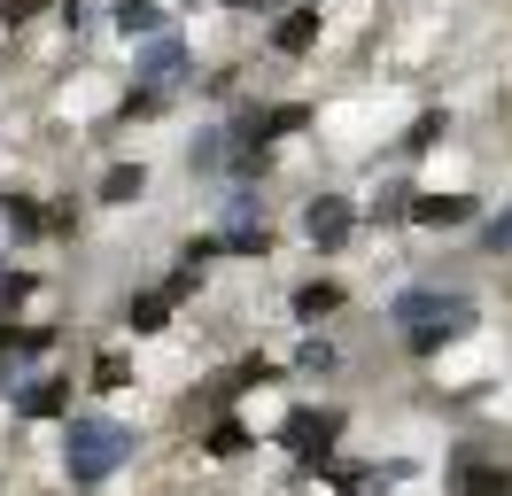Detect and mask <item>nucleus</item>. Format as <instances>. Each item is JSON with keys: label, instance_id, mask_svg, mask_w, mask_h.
Instances as JSON below:
<instances>
[{"label": "nucleus", "instance_id": "1", "mask_svg": "<svg viewBox=\"0 0 512 496\" xmlns=\"http://www.w3.org/2000/svg\"><path fill=\"white\" fill-rule=\"evenodd\" d=\"M55 458H63V481L70 489H109L132 458H140V434L109 411H70L55 427Z\"/></svg>", "mask_w": 512, "mask_h": 496}, {"label": "nucleus", "instance_id": "2", "mask_svg": "<svg viewBox=\"0 0 512 496\" xmlns=\"http://www.w3.org/2000/svg\"><path fill=\"white\" fill-rule=\"evenodd\" d=\"M342 427H350V419H342L334 403H295L272 434H280V450H288L303 473H326V465H334V450H342Z\"/></svg>", "mask_w": 512, "mask_h": 496}, {"label": "nucleus", "instance_id": "3", "mask_svg": "<svg viewBox=\"0 0 512 496\" xmlns=\"http://www.w3.org/2000/svg\"><path fill=\"white\" fill-rule=\"evenodd\" d=\"M194 39L187 31H163V39H140L132 47V62H125V86H156V93H179L187 101L194 93Z\"/></svg>", "mask_w": 512, "mask_h": 496}, {"label": "nucleus", "instance_id": "4", "mask_svg": "<svg viewBox=\"0 0 512 496\" xmlns=\"http://www.w3.org/2000/svg\"><path fill=\"white\" fill-rule=\"evenodd\" d=\"M295 225H303V241L319 248V256H342V248L365 233V202H357L350 186H319V194L303 202V217H295Z\"/></svg>", "mask_w": 512, "mask_h": 496}, {"label": "nucleus", "instance_id": "5", "mask_svg": "<svg viewBox=\"0 0 512 496\" xmlns=\"http://www.w3.org/2000/svg\"><path fill=\"white\" fill-rule=\"evenodd\" d=\"M70 411H78V380H70L63 365L24 372V380L8 388V419H16V427H63Z\"/></svg>", "mask_w": 512, "mask_h": 496}, {"label": "nucleus", "instance_id": "6", "mask_svg": "<svg viewBox=\"0 0 512 496\" xmlns=\"http://www.w3.org/2000/svg\"><path fill=\"white\" fill-rule=\"evenodd\" d=\"M443 489L450 496H512V458L505 450H481V442H450Z\"/></svg>", "mask_w": 512, "mask_h": 496}, {"label": "nucleus", "instance_id": "7", "mask_svg": "<svg viewBox=\"0 0 512 496\" xmlns=\"http://www.w3.org/2000/svg\"><path fill=\"white\" fill-rule=\"evenodd\" d=\"M319 39H326V8L288 0V8L264 24V55H272V62H303V55H319Z\"/></svg>", "mask_w": 512, "mask_h": 496}, {"label": "nucleus", "instance_id": "8", "mask_svg": "<svg viewBox=\"0 0 512 496\" xmlns=\"http://www.w3.org/2000/svg\"><path fill=\"white\" fill-rule=\"evenodd\" d=\"M481 217H489V210H481L474 186H450V194H443V186H419L404 225H419V233H450V225H481Z\"/></svg>", "mask_w": 512, "mask_h": 496}, {"label": "nucleus", "instance_id": "9", "mask_svg": "<svg viewBox=\"0 0 512 496\" xmlns=\"http://www.w3.org/2000/svg\"><path fill=\"white\" fill-rule=\"evenodd\" d=\"M342 310H350V287H342L334 272H319V279H295V287H288V318L303 326V334H319L326 318H342Z\"/></svg>", "mask_w": 512, "mask_h": 496}, {"label": "nucleus", "instance_id": "10", "mask_svg": "<svg viewBox=\"0 0 512 496\" xmlns=\"http://www.w3.org/2000/svg\"><path fill=\"white\" fill-rule=\"evenodd\" d=\"M101 24L117 31L125 47H140V39H163V31H179L163 0H101Z\"/></svg>", "mask_w": 512, "mask_h": 496}, {"label": "nucleus", "instance_id": "11", "mask_svg": "<svg viewBox=\"0 0 512 496\" xmlns=\"http://www.w3.org/2000/svg\"><path fill=\"white\" fill-rule=\"evenodd\" d=\"M450 303H458V287H435V279L396 287V295H388V326H396V334H412V326H427V318H443Z\"/></svg>", "mask_w": 512, "mask_h": 496}, {"label": "nucleus", "instance_id": "12", "mask_svg": "<svg viewBox=\"0 0 512 496\" xmlns=\"http://www.w3.org/2000/svg\"><path fill=\"white\" fill-rule=\"evenodd\" d=\"M225 163H233V132H225V117L194 124V140H187V179H218V186H225Z\"/></svg>", "mask_w": 512, "mask_h": 496}, {"label": "nucleus", "instance_id": "13", "mask_svg": "<svg viewBox=\"0 0 512 496\" xmlns=\"http://www.w3.org/2000/svg\"><path fill=\"white\" fill-rule=\"evenodd\" d=\"M171 318H179V310L163 303L156 287H132L125 303H117V326H125L132 341H156V334H171Z\"/></svg>", "mask_w": 512, "mask_h": 496}, {"label": "nucleus", "instance_id": "14", "mask_svg": "<svg viewBox=\"0 0 512 496\" xmlns=\"http://www.w3.org/2000/svg\"><path fill=\"white\" fill-rule=\"evenodd\" d=\"M342 365H350V349H342L334 334H303L295 357H288V380H334Z\"/></svg>", "mask_w": 512, "mask_h": 496}, {"label": "nucleus", "instance_id": "15", "mask_svg": "<svg viewBox=\"0 0 512 496\" xmlns=\"http://www.w3.org/2000/svg\"><path fill=\"white\" fill-rule=\"evenodd\" d=\"M412 194H419V179H381L365 194V225H373V233H396V225L412 217Z\"/></svg>", "mask_w": 512, "mask_h": 496}, {"label": "nucleus", "instance_id": "16", "mask_svg": "<svg viewBox=\"0 0 512 496\" xmlns=\"http://www.w3.org/2000/svg\"><path fill=\"white\" fill-rule=\"evenodd\" d=\"M140 194H148V163H140V155L109 163V171H101V186H94L101 210H125V202H140Z\"/></svg>", "mask_w": 512, "mask_h": 496}, {"label": "nucleus", "instance_id": "17", "mask_svg": "<svg viewBox=\"0 0 512 496\" xmlns=\"http://www.w3.org/2000/svg\"><path fill=\"white\" fill-rule=\"evenodd\" d=\"M194 450L225 465V458H249V450H256V434H249V419H233V411H218V419L202 427V442H194Z\"/></svg>", "mask_w": 512, "mask_h": 496}, {"label": "nucleus", "instance_id": "18", "mask_svg": "<svg viewBox=\"0 0 512 496\" xmlns=\"http://www.w3.org/2000/svg\"><path fill=\"white\" fill-rule=\"evenodd\" d=\"M171 109H179V93H156V86H125V93H117V109H109L101 124H156V117H171Z\"/></svg>", "mask_w": 512, "mask_h": 496}, {"label": "nucleus", "instance_id": "19", "mask_svg": "<svg viewBox=\"0 0 512 496\" xmlns=\"http://www.w3.org/2000/svg\"><path fill=\"white\" fill-rule=\"evenodd\" d=\"M218 248H225V256H241V264H264V256L280 248V233H272L264 217H256V225H218Z\"/></svg>", "mask_w": 512, "mask_h": 496}, {"label": "nucleus", "instance_id": "20", "mask_svg": "<svg viewBox=\"0 0 512 496\" xmlns=\"http://www.w3.org/2000/svg\"><path fill=\"white\" fill-rule=\"evenodd\" d=\"M474 256H512V202L474 225Z\"/></svg>", "mask_w": 512, "mask_h": 496}, {"label": "nucleus", "instance_id": "21", "mask_svg": "<svg viewBox=\"0 0 512 496\" xmlns=\"http://www.w3.org/2000/svg\"><path fill=\"white\" fill-rule=\"evenodd\" d=\"M435 140H450V109H419L412 132H404V155H427Z\"/></svg>", "mask_w": 512, "mask_h": 496}, {"label": "nucleus", "instance_id": "22", "mask_svg": "<svg viewBox=\"0 0 512 496\" xmlns=\"http://www.w3.org/2000/svg\"><path fill=\"white\" fill-rule=\"evenodd\" d=\"M86 388H132V357L125 349H101L94 365H86Z\"/></svg>", "mask_w": 512, "mask_h": 496}, {"label": "nucleus", "instance_id": "23", "mask_svg": "<svg viewBox=\"0 0 512 496\" xmlns=\"http://www.w3.org/2000/svg\"><path fill=\"white\" fill-rule=\"evenodd\" d=\"M225 248H218V233H187V241H179V264H187V272H202L210 279V264H218Z\"/></svg>", "mask_w": 512, "mask_h": 496}, {"label": "nucleus", "instance_id": "24", "mask_svg": "<svg viewBox=\"0 0 512 496\" xmlns=\"http://www.w3.org/2000/svg\"><path fill=\"white\" fill-rule=\"evenodd\" d=\"M55 24H63L70 39H86V31L101 24V8H94V0H55Z\"/></svg>", "mask_w": 512, "mask_h": 496}, {"label": "nucleus", "instance_id": "25", "mask_svg": "<svg viewBox=\"0 0 512 496\" xmlns=\"http://www.w3.org/2000/svg\"><path fill=\"white\" fill-rule=\"evenodd\" d=\"M39 16H55V0H0V24H8V31L39 24Z\"/></svg>", "mask_w": 512, "mask_h": 496}, {"label": "nucleus", "instance_id": "26", "mask_svg": "<svg viewBox=\"0 0 512 496\" xmlns=\"http://www.w3.org/2000/svg\"><path fill=\"white\" fill-rule=\"evenodd\" d=\"M210 8H225V16H264V24H272L288 0H210Z\"/></svg>", "mask_w": 512, "mask_h": 496}]
</instances>
